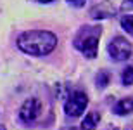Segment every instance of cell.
I'll list each match as a JSON object with an SVG mask.
<instances>
[{"label":"cell","instance_id":"cell-1","mask_svg":"<svg viewBox=\"0 0 133 130\" xmlns=\"http://www.w3.org/2000/svg\"><path fill=\"white\" fill-rule=\"evenodd\" d=\"M17 47L30 55H47L57 47V36L43 30L24 31L17 38Z\"/></svg>","mask_w":133,"mask_h":130},{"label":"cell","instance_id":"cell-11","mask_svg":"<svg viewBox=\"0 0 133 130\" xmlns=\"http://www.w3.org/2000/svg\"><path fill=\"white\" fill-rule=\"evenodd\" d=\"M97 85H99L100 89H105V87L109 85V75L105 71H100L99 75H97Z\"/></svg>","mask_w":133,"mask_h":130},{"label":"cell","instance_id":"cell-17","mask_svg":"<svg viewBox=\"0 0 133 130\" xmlns=\"http://www.w3.org/2000/svg\"><path fill=\"white\" fill-rule=\"evenodd\" d=\"M109 130H116V128H109Z\"/></svg>","mask_w":133,"mask_h":130},{"label":"cell","instance_id":"cell-5","mask_svg":"<svg viewBox=\"0 0 133 130\" xmlns=\"http://www.w3.org/2000/svg\"><path fill=\"white\" fill-rule=\"evenodd\" d=\"M40 113H42V101L36 97H31V99H26L23 102L19 109V118L23 123L30 125L40 116Z\"/></svg>","mask_w":133,"mask_h":130},{"label":"cell","instance_id":"cell-15","mask_svg":"<svg viewBox=\"0 0 133 130\" xmlns=\"http://www.w3.org/2000/svg\"><path fill=\"white\" fill-rule=\"evenodd\" d=\"M126 130H133V125H131V127H128V128H126Z\"/></svg>","mask_w":133,"mask_h":130},{"label":"cell","instance_id":"cell-14","mask_svg":"<svg viewBox=\"0 0 133 130\" xmlns=\"http://www.w3.org/2000/svg\"><path fill=\"white\" fill-rule=\"evenodd\" d=\"M36 2H40V4H49V2H54V0H36Z\"/></svg>","mask_w":133,"mask_h":130},{"label":"cell","instance_id":"cell-2","mask_svg":"<svg viewBox=\"0 0 133 130\" xmlns=\"http://www.w3.org/2000/svg\"><path fill=\"white\" fill-rule=\"evenodd\" d=\"M102 31L97 26H85L78 31V35L74 36V47L85 54V57L88 59H94L97 55V50H99V40Z\"/></svg>","mask_w":133,"mask_h":130},{"label":"cell","instance_id":"cell-3","mask_svg":"<svg viewBox=\"0 0 133 130\" xmlns=\"http://www.w3.org/2000/svg\"><path fill=\"white\" fill-rule=\"evenodd\" d=\"M87 106H88V95L85 92H81V90H76L64 102V111L68 116H79Z\"/></svg>","mask_w":133,"mask_h":130},{"label":"cell","instance_id":"cell-13","mask_svg":"<svg viewBox=\"0 0 133 130\" xmlns=\"http://www.w3.org/2000/svg\"><path fill=\"white\" fill-rule=\"evenodd\" d=\"M123 9H133V0H124L123 2Z\"/></svg>","mask_w":133,"mask_h":130},{"label":"cell","instance_id":"cell-12","mask_svg":"<svg viewBox=\"0 0 133 130\" xmlns=\"http://www.w3.org/2000/svg\"><path fill=\"white\" fill-rule=\"evenodd\" d=\"M66 2H68L69 5H73V7H83L87 0H66Z\"/></svg>","mask_w":133,"mask_h":130},{"label":"cell","instance_id":"cell-7","mask_svg":"<svg viewBox=\"0 0 133 130\" xmlns=\"http://www.w3.org/2000/svg\"><path fill=\"white\" fill-rule=\"evenodd\" d=\"M114 113L119 116L133 113V99H130V97L128 99H119L116 102V106H114Z\"/></svg>","mask_w":133,"mask_h":130},{"label":"cell","instance_id":"cell-16","mask_svg":"<svg viewBox=\"0 0 133 130\" xmlns=\"http://www.w3.org/2000/svg\"><path fill=\"white\" fill-rule=\"evenodd\" d=\"M0 130H5V127H2V125H0Z\"/></svg>","mask_w":133,"mask_h":130},{"label":"cell","instance_id":"cell-8","mask_svg":"<svg viewBox=\"0 0 133 130\" xmlns=\"http://www.w3.org/2000/svg\"><path fill=\"white\" fill-rule=\"evenodd\" d=\"M100 121V113H88L81 121V130H95Z\"/></svg>","mask_w":133,"mask_h":130},{"label":"cell","instance_id":"cell-9","mask_svg":"<svg viewBox=\"0 0 133 130\" xmlns=\"http://www.w3.org/2000/svg\"><path fill=\"white\" fill-rule=\"evenodd\" d=\"M121 26H123V30L130 35H133V16L131 14H126L121 17Z\"/></svg>","mask_w":133,"mask_h":130},{"label":"cell","instance_id":"cell-6","mask_svg":"<svg viewBox=\"0 0 133 130\" xmlns=\"http://www.w3.org/2000/svg\"><path fill=\"white\" fill-rule=\"evenodd\" d=\"M90 14H92V17H95V19L109 17V16H112V14H114V7H111L107 2H102V4L95 5L94 9L90 10Z\"/></svg>","mask_w":133,"mask_h":130},{"label":"cell","instance_id":"cell-10","mask_svg":"<svg viewBox=\"0 0 133 130\" xmlns=\"http://www.w3.org/2000/svg\"><path fill=\"white\" fill-rule=\"evenodd\" d=\"M121 80H123V85H133V68H126L123 71Z\"/></svg>","mask_w":133,"mask_h":130},{"label":"cell","instance_id":"cell-4","mask_svg":"<svg viewBox=\"0 0 133 130\" xmlns=\"http://www.w3.org/2000/svg\"><path fill=\"white\" fill-rule=\"evenodd\" d=\"M107 50H109V55L114 61H126L131 55V44L124 36H116V38L111 40Z\"/></svg>","mask_w":133,"mask_h":130}]
</instances>
